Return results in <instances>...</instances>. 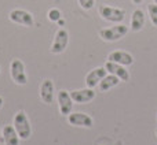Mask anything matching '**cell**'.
Returning <instances> with one entry per match:
<instances>
[{"label":"cell","instance_id":"6da1fadb","mask_svg":"<svg viewBox=\"0 0 157 145\" xmlns=\"http://www.w3.org/2000/svg\"><path fill=\"white\" fill-rule=\"evenodd\" d=\"M13 126L17 130L19 138L21 140H29L32 136V126H30L29 118H28L25 111H18L14 115V121H13Z\"/></svg>","mask_w":157,"mask_h":145},{"label":"cell","instance_id":"7a4b0ae2","mask_svg":"<svg viewBox=\"0 0 157 145\" xmlns=\"http://www.w3.org/2000/svg\"><path fill=\"white\" fill-rule=\"evenodd\" d=\"M128 33V26L123 23H116L114 26L110 27H105V29L99 30V37L103 41H109V43H113V41L121 40L123 37H125V34Z\"/></svg>","mask_w":157,"mask_h":145},{"label":"cell","instance_id":"3957f363","mask_svg":"<svg viewBox=\"0 0 157 145\" xmlns=\"http://www.w3.org/2000/svg\"><path fill=\"white\" fill-rule=\"evenodd\" d=\"M99 15L102 19L113 23H121L125 18V11L119 7H112V5H102L99 8Z\"/></svg>","mask_w":157,"mask_h":145},{"label":"cell","instance_id":"277c9868","mask_svg":"<svg viewBox=\"0 0 157 145\" xmlns=\"http://www.w3.org/2000/svg\"><path fill=\"white\" fill-rule=\"evenodd\" d=\"M68 44H69V33L66 29L63 27H59L55 33V37H54V41L51 44V54L54 55H59V54H63L68 48Z\"/></svg>","mask_w":157,"mask_h":145},{"label":"cell","instance_id":"5b68a950","mask_svg":"<svg viewBox=\"0 0 157 145\" xmlns=\"http://www.w3.org/2000/svg\"><path fill=\"white\" fill-rule=\"evenodd\" d=\"M10 74L17 85H26L28 75L25 71V65L21 59H13L10 63Z\"/></svg>","mask_w":157,"mask_h":145},{"label":"cell","instance_id":"8992f818","mask_svg":"<svg viewBox=\"0 0 157 145\" xmlns=\"http://www.w3.org/2000/svg\"><path fill=\"white\" fill-rule=\"evenodd\" d=\"M8 18H10L11 22L14 23L22 25V26L30 27L35 23V19H33V15L26 10H21V8H15L13 10L10 14H8Z\"/></svg>","mask_w":157,"mask_h":145},{"label":"cell","instance_id":"52a82bcc","mask_svg":"<svg viewBox=\"0 0 157 145\" xmlns=\"http://www.w3.org/2000/svg\"><path fill=\"white\" fill-rule=\"evenodd\" d=\"M57 101H58V107H59V112L62 114L63 116H68L69 114H72L75 101L71 96V92L65 90V89H61V90L58 92Z\"/></svg>","mask_w":157,"mask_h":145},{"label":"cell","instance_id":"ba28073f","mask_svg":"<svg viewBox=\"0 0 157 145\" xmlns=\"http://www.w3.org/2000/svg\"><path fill=\"white\" fill-rule=\"evenodd\" d=\"M68 122L69 125L72 126H76V127H92L94 125V121L92 118L88 115V114H84V112H72L68 115Z\"/></svg>","mask_w":157,"mask_h":145},{"label":"cell","instance_id":"9c48e42d","mask_svg":"<svg viewBox=\"0 0 157 145\" xmlns=\"http://www.w3.org/2000/svg\"><path fill=\"white\" fill-rule=\"evenodd\" d=\"M39 94H40V99L44 104H51L52 100H54V94H55V86L54 82L51 80H44L40 85L39 89Z\"/></svg>","mask_w":157,"mask_h":145},{"label":"cell","instance_id":"30bf717a","mask_svg":"<svg viewBox=\"0 0 157 145\" xmlns=\"http://www.w3.org/2000/svg\"><path fill=\"white\" fill-rule=\"evenodd\" d=\"M108 74V71H106V69H105V66L103 67H95V69H92L91 71L87 74V77H86V85H87V88H91V89H94L95 86H98L99 85V82L103 80V77Z\"/></svg>","mask_w":157,"mask_h":145},{"label":"cell","instance_id":"8fae6325","mask_svg":"<svg viewBox=\"0 0 157 145\" xmlns=\"http://www.w3.org/2000/svg\"><path fill=\"white\" fill-rule=\"evenodd\" d=\"M71 96L75 103L78 104H84V103H90L95 99V90L91 88H84V89H77V90L71 92Z\"/></svg>","mask_w":157,"mask_h":145},{"label":"cell","instance_id":"7c38bea8","mask_svg":"<svg viewBox=\"0 0 157 145\" xmlns=\"http://www.w3.org/2000/svg\"><path fill=\"white\" fill-rule=\"evenodd\" d=\"M105 69H106V71H108L109 74L116 75V77H119L121 81H128L130 80V72H128L125 66L108 60V62L105 63Z\"/></svg>","mask_w":157,"mask_h":145},{"label":"cell","instance_id":"4fadbf2b","mask_svg":"<svg viewBox=\"0 0 157 145\" xmlns=\"http://www.w3.org/2000/svg\"><path fill=\"white\" fill-rule=\"evenodd\" d=\"M108 60L123 66H131L134 63V56L127 51H113L108 55Z\"/></svg>","mask_w":157,"mask_h":145},{"label":"cell","instance_id":"5bb4252c","mask_svg":"<svg viewBox=\"0 0 157 145\" xmlns=\"http://www.w3.org/2000/svg\"><path fill=\"white\" fill-rule=\"evenodd\" d=\"M145 21H146V15L141 8H136L131 15V23H130V29L132 32H141L145 26Z\"/></svg>","mask_w":157,"mask_h":145},{"label":"cell","instance_id":"9a60e30c","mask_svg":"<svg viewBox=\"0 0 157 145\" xmlns=\"http://www.w3.org/2000/svg\"><path fill=\"white\" fill-rule=\"evenodd\" d=\"M3 133V141L4 145H19V136L17 133V130L14 129L13 125H6L2 130Z\"/></svg>","mask_w":157,"mask_h":145},{"label":"cell","instance_id":"2e32d148","mask_svg":"<svg viewBox=\"0 0 157 145\" xmlns=\"http://www.w3.org/2000/svg\"><path fill=\"white\" fill-rule=\"evenodd\" d=\"M120 82H121V80H120L119 77H116V75L109 74V72H108V74L103 77V80L99 82L98 88H99L101 92H108V90H110L112 88L117 86Z\"/></svg>","mask_w":157,"mask_h":145},{"label":"cell","instance_id":"e0dca14e","mask_svg":"<svg viewBox=\"0 0 157 145\" xmlns=\"http://www.w3.org/2000/svg\"><path fill=\"white\" fill-rule=\"evenodd\" d=\"M147 12H149V18L152 21V23L155 26H157V4L156 3L147 5Z\"/></svg>","mask_w":157,"mask_h":145},{"label":"cell","instance_id":"ac0fdd59","mask_svg":"<svg viewBox=\"0 0 157 145\" xmlns=\"http://www.w3.org/2000/svg\"><path fill=\"white\" fill-rule=\"evenodd\" d=\"M61 16H62V14H61V11L58 10V8H51V10L47 12V18L51 22H58L61 19Z\"/></svg>","mask_w":157,"mask_h":145},{"label":"cell","instance_id":"d6986e66","mask_svg":"<svg viewBox=\"0 0 157 145\" xmlns=\"http://www.w3.org/2000/svg\"><path fill=\"white\" fill-rule=\"evenodd\" d=\"M77 2L83 10H91L95 5V0H77Z\"/></svg>","mask_w":157,"mask_h":145},{"label":"cell","instance_id":"ffe728a7","mask_svg":"<svg viewBox=\"0 0 157 145\" xmlns=\"http://www.w3.org/2000/svg\"><path fill=\"white\" fill-rule=\"evenodd\" d=\"M142 2H144V0H132V3H134V4H136V5H138V4H141Z\"/></svg>","mask_w":157,"mask_h":145},{"label":"cell","instance_id":"44dd1931","mask_svg":"<svg viewBox=\"0 0 157 145\" xmlns=\"http://www.w3.org/2000/svg\"><path fill=\"white\" fill-rule=\"evenodd\" d=\"M3 103H4V100H3V97H2V96H0V108H2V107H3Z\"/></svg>","mask_w":157,"mask_h":145},{"label":"cell","instance_id":"7402d4cb","mask_svg":"<svg viewBox=\"0 0 157 145\" xmlns=\"http://www.w3.org/2000/svg\"><path fill=\"white\" fill-rule=\"evenodd\" d=\"M58 23H59V25H63V23H65V21H63V19H59V21H58Z\"/></svg>","mask_w":157,"mask_h":145},{"label":"cell","instance_id":"603a6c76","mask_svg":"<svg viewBox=\"0 0 157 145\" xmlns=\"http://www.w3.org/2000/svg\"><path fill=\"white\" fill-rule=\"evenodd\" d=\"M2 140H3V133H2V130H0V143H2Z\"/></svg>","mask_w":157,"mask_h":145},{"label":"cell","instance_id":"cb8c5ba5","mask_svg":"<svg viewBox=\"0 0 157 145\" xmlns=\"http://www.w3.org/2000/svg\"><path fill=\"white\" fill-rule=\"evenodd\" d=\"M153 2H155V3H156V4H157V0H153Z\"/></svg>","mask_w":157,"mask_h":145},{"label":"cell","instance_id":"d4e9b609","mask_svg":"<svg viewBox=\"0 0 157 145\" xmlns=\"http://www.w3.org/2000/svg\"><path fill=\"white\" fill-rule=\"evenodd\" d=\"M156 136H157V129H156Z\"/></svg>","mask_w":157,"mask_h":145},{"label":"cell","instance_id":"484cf974","mask_svg":"<svg viewBox=\"0 0 157 145\" xmlns=\"http://www.w3.org/2000/svg\"><path fill=\"white\" fill-rule=\"evenodd\" d=\"M0 71H2V67H0Z\"/></svg>","mask_w":157,"mask_h":145}]
</instances>
